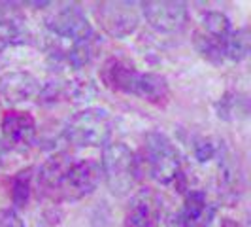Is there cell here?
<instances>
[{"label":"cell","mask_w":251,"mask_h":227,"mask_svg":"<svg viewBox=\"0 0 251 227\" xmlns=\"http://www.w3.org/2000/svg\"><path fill=\"white\" fill-rule=\"evenodd\" d=\"M100 182V167L91 159L57 153L40 167L38 193L51 202H74L91 195Z\"/></svg>","instance_id":"1"},{"label":"cell","mask_w":251,"mask_h":227,"mask_svg":"<svg viewBox=\"0 0 251 227\" xmlns=\"http://www.w3.org/2000/svg\"><path fill=\"white\" fill-rule=\"evenodd\" d=\"M106 87L125 95H134L153 104H164L170 97L166 78L155 72H138L132 64L121 59H108L100 70Z\"/></svg>","instance_id":"2"},{"label":"cell","mask_w":251,"mask_h":227,"mask_svg":"<svg viewBox=\"0 0 251 227\" xmlns=\"http://www.w3.org/2000/svg\"><path fill=\"white\" fill-rule=\"evenodd\" d=\"M100 174L113 195H128L140 178V161L125 142L106 144L102 150Z\"/></svg>","instance_id":"3"},{"label":"cell","mask_w":251,"mask_h":227,"mask_svg":"<svg viewBox=\"0 0 251 227\" xmlns=\"http://www.w3.org/2000/svg\"><path fill=\"white\" fill-rule=\"evenodd\" d=\"M113 119L104 108H85L64 123L63 135L77 148H100L112 139Z\"/></svg>","instance_id":"4"},{"label":"cell","mask_w":251,"mask_h":227,"mask_svg":"<svg viewBox=\"0 0 251 227\" xmlns=\"http://www.w3.org/2000/svg\"><path fill=\"white\" fill-rule=\"evenodd\" d=\"M144 151L150 176L163 186L174 184L181 174V155L176 144L161 131H151L144 142Z\"/></svg>","instance_id":"5"},{"label":"cell","mask_w":251,"mask_h":227,"mask_svg":"<svg viewBox=\"0 0 251 227\" xmlns=\"http://www.w3.org/2000/svg\"><path fill=\"white\" fill-rule=\"evenodd\" d=\"M232 32L230 21L225 13L208 12L202 15L201 27L195 34V46L204 59L221 64L225 61V44Z\"/></svg>","instance_id":"6"},{"label":"cell","mask_w":251,"mask_h":227,"mask_svg":"<svg viewBox=\"0 0 251 227\" xmlns=\"http://www.w3.org/2000/svg\"><path fill=\"white\" fill-rule=\"evenodd\" d=\"M46 27L55 36L72 42V46L91 44L95 38L93 27L77 4H64L63 8L55 10L46 19Z\"/></svg>","instance_id":"7"},{"label":"cell","mask_w":251,"mask_h":227,"mask_svg":"<svg viewBox=\"0 0 251 227\" xmlns=\"http://www.w3.org/2000/svg\"><path fill=\"white\" fill-rule=\"evenodd\" d=\"M134 2H102L95 15L100 27L113 38H125L138 28L140 17Z\"/></svg>","instance_id":"8"},{"label":"cell","mask_w":251,"mask_h":227,"mask_svg":"<svg viewBox=\"0 0 251 227\" xmlns=\"http://www.w3.org/2000/svg\"><path fill=\"white\" fill-rule=\"evenodd\" d=\"M163 220V199L151 188L132 195L125 210V227H159Z\"/></svg>","instance_id":"9"},{"label":"cell","mask_w":251,"mask_h":227,"mask_svg":"<svg viewBox=\"0 0 251 227\" xmlns=\"http://www.w3.org/2000/svg\"><path fill=\"white\" fill-rule=\"evenodd\" d=\"M142 13L151 28L157 32L172 34L181 30L189 19L185 2H142Z\"/></svg>","instance_id":"10"},{"label":"cell","mask_w":251,"mask_h":227,"mask_svg":"<svg viewBox=\"0 0 251 227\" xmlns=\"http://www.w3.org/2000/svg\"><path fill=\"white\" fill-rule=\"evenodd\" d=\"M215 208L208 201V195L201 189L189 191L176 216L179 227H210L214 222Z\"/></svg>","instance_id":"11"},{"label":"cell","mask_w":251,"mask_h":227,"mask_svg":"<svg viewBox=\"0 0 251 227\" xmlns=\"http://www.w3.org/2000/svg\"><path fill=\"white\" fill-rule=\"evenodd\" d=\"M2 133L4 142L12 146H26L30 144L36 135V121L32 114L21 112V110H10L2 117Z\"/></svg>","instance_id":"12"},{"label":"cell","mask_w":251,"mask_h":227,"mask_svg":"<svg viewBox=\"0 0 251 227\" xmlns=\"http://www.w3.org/2000/svg\"><path fill=\"white\" fill-rule=\"evenodd\" d=\"M0 91L8 101H28L40 91V85L34 76L26 72H13L0 80Z\"/></svg>","instance_id":"13"},{"label":"cell","mask_w":251,"mask_h":227,"mask_svg":"<svg viewBox=\"0 0 251 227\" xmlns=\"http://www.w3.org/2000/svg\"><path fill=\"white\" fill-rule=\"evenodd\" d=\"M250 55V32L248 28L232 30L225 44V61L240 63Z\"/></svg>","instance_id":"14"},{"label":"cell","mask_w":251,"mask_h":227,"mask_svg":"<svg viewBox=\"0 0 251 227\" xmlns=\"http://www.w3.org/2000/svg\"><path fill=\"white\" fill-rule=\"evenodd\" d=\"M30 172L32 169H25L21 172H17L12 180V201L17 208H23L28 202V195H30Z\"/></svg>","instance_id":"15"},{"label":"cell","mask_w":251,"mask_h":227,"mask_svg":"<svg viewBox=\"0 0 251 227\" xmlns=\"http://www.w3.org/2000/svg\"><path fill=\"white\" fill-rule=\"evenodd\" d=\"M217 148L212 140L208 139H199L195 142V157L199 163H208L210 159H214Z\"/></svg>","instance_id":"16"},{"label":"cell","mask_w":251,"mask_h":227,"mask_svg":"<svg viewBox=\"0 0 251 227\" xmlns=\"http://www.w3.org/2000/svg\"><path fill=\"white\" fill-rule=\"evenodd\" d=\"M0 227H25V224L15 210L8 208V210L0 212Z\"/></svg>","instance_id":"17"},{"label":"cell","mask_w":251,"mask_h":227,"mask_svg":"<svg viewBox=\"0 0 251 227\" xmlns=\"http://www.w3.org/2000/svg\"><path fill=\"white\" fill-rule=\"evenodd\" d=\"M6 151H8V144L0 139V167L4 163V157H6Z\"/></svg>","instance_id":"18"}]
</instances>
